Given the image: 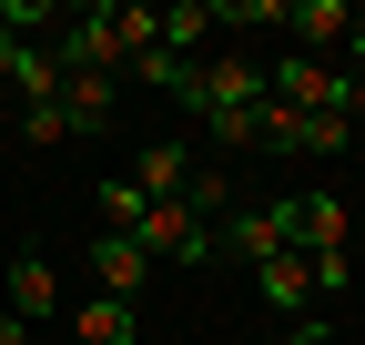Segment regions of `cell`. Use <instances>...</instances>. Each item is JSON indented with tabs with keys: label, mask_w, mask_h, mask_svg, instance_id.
<instances>
[{
	"label": "cell",
	"mask_w": 365,
	"mask_h": 345,
	"mask_svg": "<svg viewBox=\"0 0 365 345\" xmlns=\"http://www.w3.org/2000/svg\"><path fill=\"white\" fill-rule=\"evenodd\" d=\"M91 203H102V234H143V183H132V172H122V183H91Z\"/></svg>",
	"instance_id": "2e32d148"
},
{
	"label": "cell",
	"mask_w": 365,
	"mask_h": 345,
	"mask_svg": "<svg viewBox=\"0 0 365 345\" xmlns=\"http://www.w3.org/2000/svg\"><path fill=\"white\" fill-rule=\"evenodd\" d=\"M234 193H244V183H234V172H223V163H193V183H182L173 203L193 213V224H223V213H234Z\"/></svg>",
	"instance_id": "5bb4252c"
},
{
	"label": "cell",
	"mask_w": 365,
	"mask_h": 345,
	"mask_svg": "<svg viewBox=\"0 0 365 345\" xmlns=\"http://www.w3.org/2000/svg\"><path fill=\"white\" fill-rule=\"evenodd\" d=\"M51 61L61 71H102V81H132V61L153 51V11H122V0H81V11H51Z\"/></svg>",
	"instance_id": "6da1fadb"
},
{
	"label": "cell",
	"mask_w": 365,
	"mask_h": 345,
	"mask_svg": "<svg viewBox=\"0 0 365 345\" xmlns=\"http://www.w3.org/2000/svg\"><path fill=\"white\" fill-rule=\"evenodd\" d=\"M11 315H21V325L61 315V274H51V254H11Z\"/></svg>",
	"instance_id": "30bf717a"
},
{
	"label": "cell",
	"mask_w": 365,
	"mask_h": 345,
	"mask_svg": "<svg viewBox=\"0 0 365 345\" xmlns=\"http://www.w3.org/2000/svg\"><path fill=\"white\" fill-rule=\"evenodd\" d=\"M203 133H213V153H264V102L254 112H203Z\"/></svg>",
	"instance_id": "e0dca14e"
},
{
	"label": "cell",
	"mask_w": 365,
	"mask_h": 345,
	"mask_svg": "<svg viewBox=\"0 0 365 345\" xmlns=\"http://www.w3.org/2000/svg\"><path fill=\"white\" fill-rule=\"evenodd\" d=\"M71 335L81 345H143V315H132L122 294H81V305H71Z\"/></svg>",
	"instance_id": "8fae6325"
},
{
	"label": "cell",
	"mask_w": 365,
	"mask_h": 345,
	"mask_svg": "<svg viewBox=\"0 0 365 345\" xmlns=\"http://www.w3.org/2000/svg\"><path fill=\"white\" fill-rule=\"evenodd\" d=\"M0 122H11V92H0Z\"/></svg>",
	"instance_id": "603a6c76"
},
{
	"label": "cell",
	"mask_w": 365,
	"mask_h": 345,
	"mask_svg": "<svg viewBox=\"0 0 365 345\" xmlns=\"http://www.w3.org/2000/svg\"><path fill=\"white\" fill-rule=\"evenodd\" d=\"M345 234H355V213L335 193H294V254H345Z\"/></svg>",
	"instance_id": "9c48e42d"
},
{
	"label": "cell",
	"mask_w": 365,
	"mask_h": 345,
	"mask_svg": "<svg viewBox=\"0 0 365 345\" xmlns=\"http://www.w3.org/2000/svg\"><path fill=\"white\" fill-rule=\"evenodd\" d=\"M213 41V0H173V11H153V51H173V61H193Z\"/></svg>",
	"instance_id": "7c38bea8"
},
{
	"label": "cell",
	"mask_w": 365,
	"mask_h": 345,
	"mask_svg": "<svg viewBox=\"0 0 365 345\" xmlns=\"http://www.w3.org/2000/svg\"><path fill=\"white\" fill-rule=\"evenodd\" d=\"M132 81H143V92H173V102H193V61H173V51H143V61H132Z\"/></svg>",
	"instance_id": "ac0fdd59"
},
{
	"label": "cell",
	"mask_w": 365,
	"mask_h": 345,
	"mask_svg": "<svg viewBox=\"0 0 365 345\" xmlns=\"http://www.w3.org/2000/svg\"><path fill=\"white\" fill-rule=\"evenodd\" d=\"M0 345H31V325H21V315H11V305H0Z\"/></svg>",
	"instance_id": "44dd1931"
},
{
	"label": "cell",
	"mask_w": 365,
	"mask_h": 345,
	"mask_svg": "<svg viewBox=\"0 0 365 345\" xmlns=\"http://www.w3.org/2000/svg\"><path fill=\"white\" fill-rule=\"evenodd\" d=\"M254 284H264V305H284V315H304V294H314L304 254H274V264H254Z\"/></svg>",
	"instance_id": "9a60e30c"
},
{
	"label": "cell",
	"mask_w": 365,
	"mask_h": 345,
	"mask_svg": "<svg viewBox=\"0 0 365 345\" xmlns=\"http://www.w3.org/2000/svg\"><path fill=\"white\" fill-rule=\"evenodd\" d=\"M264 92L284 102V112H345V92H355V71H335V61H304V51H284L264 71Z\"/></svg>",
	"instance_id": "3957f363"
},
{
	"label": "cell",
	"mask_w": 365,
	"mask_h": 345,
	"mask_svg": "<svg viewBox=\"0 0 365 345\" xmlns=\"http://www.w3.org/2000/svg\"><path fill=\"white\" fill-rule=\"evenodd\" d=\"M61 122L71 133H112V112H122V81H102V71H61Z\"/></svg>",
	"instance_id": "ba28073f"
},
{
	"label": "cell",
	"mask_w": 365,
	"mask_h": 345,
	"mask_svg": "<svg viewBox=\"0 0 365 345\" xmlns=\"http://www.w3.org/2000/svg\"><path fill=\"white\" fill-rule=\"evenodd\" d=\"M132 244H143L153 264H213V224H193L182 203H153V213H143V234H132Z\"/></svg>",
	"instance_id": "5b68a950"
},
{
	"label": "cell",
	"mask_w": 365,
	"mask_h": 345,
	"mask_svg": "<svg viewBox=\"0 0 365 345\" xmlns=\"http://www.w3.org/2000/svg\"><path fill=\"white\" fill-rule=\"evenodd\" d=\"M284 31H294V51H304V61H325V51H345L355 0H284Z\"/></svg>",
	"instance_id": "8992f818"
},
{
	"label": "cell",
	"mask_w": 365,
	"mask_h": 345,
	"mask_svg": "<svg viewBox=\"0 0 365 345\" xmlns=\"http://www.w3.org/2000/svg\"><path fill=\"white\" fill-rule=\"evenodd\" d=\"M345 71H365V0H355V31H345Z\"/></svg>",
	"instance_id": "ffe728a7"
},
{
	"label": "cell",
	"mask_w": 365,
	"mask_h": 345,
	"mask_svg": "<svg viewBox=\"0 0 365 345\" xmlns=\"http://www.w3.org/2000/svg\"><path fill=\"white\" fill-rule=\"evenodd\" d=\"M254 102H274V92H264V61H244V51L193 61V122H203V112H254Z\"/></svg>",
	"instance_id": "277c9868"
},
{
	"label": "cell",
	"mask_w": 365,
	"mask_h": 345,
	"mask_svg": "<svg viewBox=\"0 0 365 345\" xmlns=\"http://www.w3.org/2000/svg\"><path fill=\"white\" fill-rule=\"evenodd\" d=\"M143 284H153V254L132 244V234H102V244H91V294H122V305H132Z\"/></svg>",
	"instance_id": "52a82bcc"
},
{
	"label": "cell",
	"mask_w": 365,
	"mask_h": 345,
	"mask_svg": "<svg viewBox=\"0 0 365 345\" xmlns=\"http://www.w3.org/2000/svg\"><path fill=\"white\" fill-rule=\"evenodd\" d=\"M132 183H143V203H173L182 183H193V153H182V143H143V163H132Z\"/></svg>",
	"instance_id": "4fadbf2b"
},
{
	"label": "cell",
	"mask_w": 365,
	"mask_h": 345,
	"mask_svg": "<svg viewBox=\"0 0 365 345\" xmlns=\"http://www.w3.org/2000/svg\"><path fill=\"white\" fill-rule=\"evenodd\" d=\"M274 345H335V335L325 325H294V335H274Z\"/></svg>",
	"instance_id": "7402d4cb"
},
{
	"label": "cell",
	"mask_w": 365,
	"mask_h": 345,
	"mask_svg": "<svg viewBox=\"0 0 365 345\" xmlns=\"http://www.w3.org/2000/svg\"><path fill=\"white\" fill-rule=\"evenodd\" d=\"M213 254H234V264H274V254H294V193L234 203V213L213 224Z\"/></svg>",
	"instance_id": "7a4b0ae2"
},
{
	"label": "cell",
	"mask_w": 365,
	"mask_h": 345,
	"mask_svg": "<svg viewBox=\"0 0 365 345\" xmlns=\"http://www.w3.org/2000/svg\"><path fill=\"white\" fill-rule=\"evenodd\" d=\"M31 143H71V122H61V102H31V112H11Z\"/></svg>",
	"instance_id": "d6986e66"
}]
</instances>
